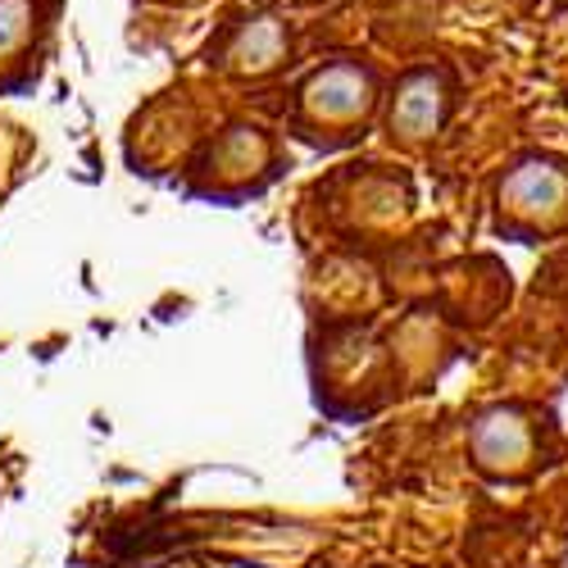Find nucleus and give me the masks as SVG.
<instances>
[{
    "label": "nucleus",
    "mask_w": 568,
    "mask_h": 568,
    "mask_svg": "<svg viewBox=\"0 0 568 568\" xmlns=\"http://www.w3.org/2000/svg\"><path fill=\"white\" fill-rule=\"evenodd\" d=\"M377 105V78L359 60H327L296 87V128L314 141H346L364 132Z\"/></svg>",
    "instance_id": "f257e3e1"
},
{
    "label": "nucleus",
    "mask_w": 568,
    "mask_h": 568,
    "mask_svg": "<svg viewBox=\"0 0 568 568\" xmlns=\"http://www.w3.org/2000/svg\"><path fill=\"white\" fill-rule=\"evenodd\" d=\"M287 60H292V23L273 10H251L236 23H227V32L210 51V64L219 73L242 78V82L273 78Z\"/></svg>",
    "instance_id": "f03ea898"
},
{
    "label": "nucleus",
    "mask_w": 568,
    "mask_h": 568,
    "mask_svg": "<svg viewBox=\"0 0 568 568\" xmlns=\"http://www.w3.org/2000/svg\"><path fill=\"white\" fill-rule=\"evenodd\" d=\"M446 110H450L446 73L442 69H414L396 87L392 110H387V128H392V136H400L414 146V141H428L446 123Z\"/></svg>",
    "instance_id": "7ed1b4c3"
},
{
    "label": "nucleus",
    "mask_w": 568,
    "mask_h": 568,
    "mask_svg": "<svg viewBox=\"0 0 568 568\" xmlns=\"http://www.w3.org/2000/svg\"><path fill=\"white\" fill-rule=\"evenodd\" d=\"M51 28V0H0V91L23 82Z\"/></svg>",
    "instance_id": "20e7f679"
},
{
    "label": "nucleus",
    "mask_w": 568,
    "mask_h": 568,
    "mask_svg": "<svg viewBox=\"0 0 568 568\" xmlns=\"http://www.w3.org/2000/svg\"><path fill=\"white\" fill-rule=\"evenodd\" d=\"M268 164H273V146L264 128L236 123L210 146V155L201 160V173H210L214 182L210 192H223L232 182H236V192H246V186H255V173H268Z\"/></svg>",
    "instance_id": "39448f33"
},
{
    "label": "nucleus",
    "mask_w": 568,
    "mask_h": 568,
    "mask_svg": "<svg viewBox=\"0 0 568 568\" xmlns=\"http://www.w3.org/2000/svg\"><path fill=\"white\" fill-rule=\"evenodd\" d=\"M287 6H314V0H287Z\"/></svg>",
    "instance_id": "423d86ee"
}]
</instances>
